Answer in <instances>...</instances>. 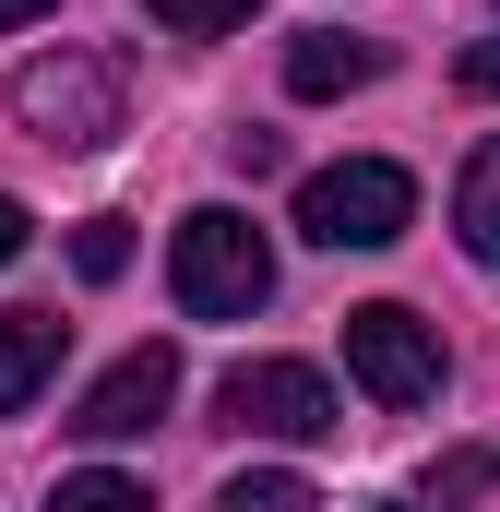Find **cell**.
Returning a JSON list of instances; mask_svg holds the SVG:
<instances>
[{
	"label": "cell",
	"instance_id": "cell-1",
	"mask_svg": "<svg viewBox=\"0 0 500 512\" xmlns=\"http://www.w3.org/2000/svg\"><path fill=\"white\" fill-rule=\"evenodd\" d=\"M167 286H179L191 322H250V310L274 298V251H262V227H250L239 203H203V215H179V239H167Z\"/></svg>",
	"mask_w": 500,
	"mask_h": 512
},
{
	"label": "cell",
	"instance_id": "cell-2",
	"mask_svg": "<svg viewBox=\"0 0 500 512\" xmlns=\"http://www.w3.org/2000/svg\"><path fill=\"white\" fill-rule=\"evenodd\" d=\"M405 227H417V179L393 155H346V167L298 179V239L310 251H393Z\"/></svg>",
	"mask_w": 500,
	"mask_h": 512
},
{
	"label": "cell",
	"instance_id": "cell-3",
	"mask_svg": "<svg viewBox=\"0 0 500 512\" xmlns=\"http://www.w3.org/2000/svg\"><path fill=\"white\" fill-rule=\"evenodd\" d=\"M12 120L36 131V143H60V155H96V143L120 131V72H108L96 48L24 60V72H12Z\"/></svg>",
	"mask_w": 500,
	"mask_h": 512
},
{
	"label": "cell",
	"instance_id": "cell-4",
	"mask_svg": "<svg viewBox=\"0 0 500 512\" xmlns=\"http://www.w3.org/2000/svg\"><path fill=\"white\" fill-rule=\"evenodd\" d=\"M346 382L370 393V405H441V334L417 322V310H393V298H370V310H346Z\"/></svg>",
	"mask_w": 500,
	"mask_h": 512
},
{
	"label": "cell",
	"instance_id": "cell-5",
	"mask_svg": "<svg viewBox=\"0 0 500 512\" xmlns=\"http://www.w3.org/2000/svg\"><path fill=\"white\" fill-rule=\"evenodd\" d=\"M215 405H227V429H262V441H322L334 429V382L310 358H239L215 382Z\"/></svg>",
	"mask_w": 500,
	"mask_h": 512
},
{
	"label": "cell",
	"instance_id": "cell-6",
	"mask_svg": "<svg viewBox=\"0 0 500 512\" xmlns=\"http://www.w3.org/2000/svg\"><path fill=\"white\" fill-rule=\"evenodd\" d=\"M167 405H179V346H131L120 370H96V382H84L72 429H84V441H143Z\"/></svg>",
	"mask_w": 500,
	"mask_h": 512
},
{
	"label": "cell",
	"instance_id": "cell-7",
	"mask_svg": "<svg viewBox=\"0 0 500 512\" xmlns=\"http://www.w3.org/2000/svg\"><path fill=\"white\" fill-rule=\"evenodd\" d=\"M381 84V36H298L286 48V96H358Z\"/></svg>",
	"mask_w": 500,
	"mask_h": 512
},
{
	"label": "cell",
	"instance_id": "cell-8",
	"mask_svg": "<svg viewBox=\"0 0 500 512\" xmlns=\"http://www.w3.org/2000/svg\"><path fill=\"white\" fill-rule=\"evenodd\" d=\"M48 370H60V322H48V310H0V417L36 405Z\"/></svg>",
	"mask_w": 500,
	"mask_h": 512
},
{
	"label": "cell",
	"instance_id": "cell-9",
	"mask_svg": "<svg viewBox=\"0 0 500 512\" xmlns=\"http://www.w3.org/2000/svg\"><path fill=\"white\" fill-rule=\"evenodd\" d=\"M453 227H465V251L500 274V143L465 155V179H453Z\"/></svg>",
	"mask_w": 500,
	"mask_h": 512
},
{
	"label": "cell",
	"instance_id": "cell-10",
	"mask_svg": "<svg viewBox=\"0 0 500 512\" xmlns=\"http://www.w3.org/2000/svg\"><path fill=\"white\" fill-rule=\"evenodd\" d=\"M48 512H155V489L120 477V465H84V477H60V489H48Z\"/></svg>",
	"mask_w": 500,
	"mask_h": 512
},
{
	"label": "cell",
	"instance_id": "cell-11",
	"mask_svg": "<svg viewBox=\"0 0 500 512\" xmlns=\"http://www.w3.org/2000/svg\"><path fill=\"white\" fill-rule=\"evenodd\" d=\"M72 262H84V286H120L131 274V215H84L72 227Z\"/></svg>",
	"mask_w": 500,
	"mask_h": 512
},
{
	"label": "cell",
	"instance_id": "cell-12",
	"mask_svg": "<svg viewBox=\"0 0 500 512\" xmlns=\"http://www.w3.org/2000/svg\"><path fill=\"white\" fill-rule=\"evenodd\" d=\"M262 0H155V36H239Z\"/></svg>",
	"mask_w": 500,
	"mask_h": 512
},
{
	"label": "cell",
	"instance_id": "cell-13",
	"mask_svg": "<svg viewBox=\"0 0 500 512\" xmlns=\"http://www.w3.org/2000/svg\"><path fill=\"white\" fill-rule=\"evenodd\" d=\"M489 489H500V453H441V465H429V512L489 501Z\"/></svg>",
	"mask_w": 500,
	"mask_h": 512
},
{
	"label": "cell",
	"instance_id": "cell-14",
	"mask_svg": "<svg viewBox=\"0 0 500 512\" xmlns=\"http://www.w3.org/2000/svg\"><path fill=\"white\" fill-rule=\"evenodd\" d=\"M215 512H310V477H286V465H262V477H227V501Z\"/></svg>",
	"mask_w": 500,
	"mask_h": 512
},
{
	"label": "cell",
	"instance_id": "cell-15",
	"mask_svg": "<svg viewBox=\"0 0 500 512\" xmlns=\"http://www.w3.org/2000/svg\"><path fill=\"white\" fill-rule=\"evenodd\" d=\"M465 96H500V36H477V48H465Z\"/></svg>",
	"mask_w": 500,
	"mask_h": 512
},
{
	"label": "cell",
	"instance_id": "cell-16",
	"mask_svg": "<svg viewBox=\"0 0 500 512\" xmlns=\"http://www.w3.org/2000/svg\"><path fill=\"white\" fill-rule=\"evenodd\" d=\"M24 239H36V215H24V203L0 191V262H24Z\"/></svg>",
	"mask_w": 500,
	"mask_h": 512
},
{
	"label": "cell",
	"instance_id": "cell-17",
	"mask_svg": "<svg viewBox=\"0 0 500 512\" xmlns=\"http://www.w3.org/2000/svg\"><path fill=\"white\" fill-rule=\"evenodd\" d=\"M36 12H60V0H0V24H36Z\"/></svg>",
	"mask_w": 500,
	"mask_h": 512
}]
</instances>
